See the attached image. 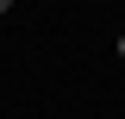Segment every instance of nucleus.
<instances>
[{
  "instance_id": "f257e3e1",
  "label": "nucleus",
  "mask_w": 125,
  "mask_h": 119,
  "mask_svg": "<svg viewBox=\"0 0 125 119\" xmlns=\"http://www.w3.org/2000/svg\"><path fill=\"white\" fill-rule=\"evenodd\" d=\"M6 6H13V0H0V13H6Z\"/></svg>"
},
{
  "instance_id": "f03ea898",
  "label": "nucleus",
  "mask_w": 125,
  "mask_h": 119,
  "mask_svg": "<svg viewBox=\"0 0 125 119\" xmlns=\"http://www.w3.org/2000/svg\"><path fill=\"white\" fill-rule=\"evenodd\" d=\"M119 57H125V38H119Z\"/></svg>"
}]
</instances>
